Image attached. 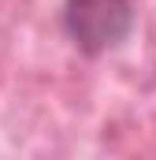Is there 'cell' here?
I'll list each match as a JSON object with an SVG mask.
<instances>
[{
	"mask_svg": "<svg viewBox=\"0 0 156 160\" xmlns=\"http://www.w3.org/2000/svg\"><path fill=\"white\" fill-rule=\"evenodd\" d=\"M60 22L82 56H104L130 38L134 0H63Z\"/></svg>",
	"mask_w": 156,
	"mask_h": 160,
	"instance_id": "1",
	"label": "cell"
}]
</instances>
